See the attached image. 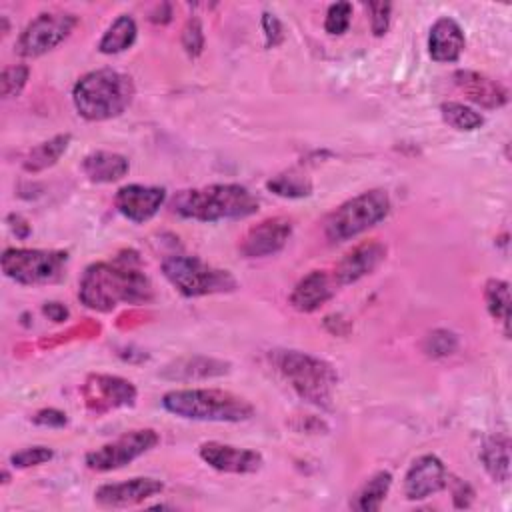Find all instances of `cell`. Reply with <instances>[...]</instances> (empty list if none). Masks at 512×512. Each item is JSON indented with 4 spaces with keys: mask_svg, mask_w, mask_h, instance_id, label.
Segmentation results:
<instances>
[{
    "mask_svg": "<svg viewBox=\"0 0 512 512\" xmlns=\"http://www.w3.org/2000/svg\"><path fill=\"white\" fill-rule=\"evenodd\" d=\"M258 198L240 184H210L204 188L180 190L172 198V210L190 220L216 222L246 218L258 210Z\"/></svg>",
    "mask_w": 512,
    "mask_h": 512,
    "instance_id": "cell-2",
    "label": "cell"
},
{
    "mask_svg": "<svg viewBox=\"0 0 512 512\" xmlns=\"http://www.w3.org/2000/svg\"><path fill=\"white\" fill-rule=\"evenodd\" d=\"M32 422L36 426H48V428H62L66 426L68 418L64 412L56 410V408H42L32 416Z\"/></svg>",
    "mask_w": 512,
    "mask_h": 512,
    "instance_id": "cell-37",
    "label": "cell"
},
{
    "mask_svg": "<svg viewBox=\"0 0 512 512\" xmlns=\"http://www.w3.org/2000/svg\"><path fill=\"white\" fill-rule=\"evenodd\" d=\"M440 112H442L444 122H448L456 130L472 132L484 124V118L480 112H476L474 108L460 104V102H444L440 106Z\"/></svg>",
    "mask_w": 512,
    "mask_h": 512,
    "instance_id": "cell-29",
    "label": "cell"
},
{
    "mask_svg": "<svg viewBox=\"0 0 512 512\" xmlns=\"http://www.w3.org/2000/svg\"><path fill=\"white\" fill-rule=\"evenodd\" d=\"M162 406L180 418L202 422H244L254 416V406L228 390L186 388L162 396Z\"/></svg>",
    "mask_w": 512,
    "mask_h": 512,
    "instance_id": "cell-4",
    "label": "cell"
},
{
    "mask_svg": "<svg viewBox=\"0 0 512 512\" xmlns=\"http://www.w3.org/2000/svg\"><path fill=\"white\" fill-rule=\"evenodd\" d=\"M70 138H72L70 134H58V136L34 146L24 158V170L26 172H40V170H46V168L54 166L60 160V156L66 152V148L70 144Z\"/></svg>",
    "mask_w": 512,
    "mask_h": 512,
    "instance_id": "cell-25",
    "label": "cell"
},
{
    "mask_svg": "<svg viewBox=\"0 0 512 512\" xmlns=\"http://www.w3.org/2000/svg\"><path fill=\"white\" fill-rule=\"evenodd\" d=\"M480 460L486 468V472L496 480V482H508L510 478V440L506 434H496L486 438L482 450H480Z\"/></svg>",
    "mask_w": 512,
    "mask_h": 512,
    "instance_id": "cell-23",
    "label": "cell"
},
{
    "mask_svg": "<svg viewBox=\"0 0 512 512\" xmlns=\"http://www.w3.org/2000/svg\"><path fill=\"white\" fill-rule=\"evenodd\" d=\"M164 198H166L164 188L128 184L116 192L114 206L124 218L132 220L136 224H142V222L150 220L160 210Z\"/></svg>",
    "mask_w": 512,
    "mask_h": 512,
    "instance_id": "cell-16",
    "label": "cell"
},
{
    "mask_svg": "<svg viewBox=\"0 0 512 512\" xmlns=\"http://www.w3.org/2000/svg\"><path fill=\"white\" fill-rule=\"evenodd\" d=\"M134 82L128 74L100 68L84 74L72 90L78 114L86 120L100 122L120 116L134 98Z\"/></svg>",
    "mask_w": 512,
    "mask_h": 512,
    "instance_id": "cell-3",
    "label": "cell"
},
{
    "mask_svg": "<svg viewBox=\"0 0 512 512\" xmlns=\"http://www.w3.org/2000/svg\"><path fill=\"white\" fill-rule=\"evenodd\" d=\"M76 24L78 18L72 12H42L22 30L14 50L24 58L42 56L66 40Z\"/></svg>",
    "mask_w": 512,
    "mask_h": 512,
    "instance_id": "cell-9",
    "label": "cell"
},
{
    "mask_svg": "<svg viewBox=\"0 0 512 512\" xmlns=\"http://www.w3.org/2000/svg\"><path fill=\"white\" fill-rule=\"evenodd\" d=\"M162 272L166 280L188 298L234 292L238 288L236 278L222 268H216L196 256L174 254L164 258Z\"/></svg>",
    "mask_w": 512,
    "mask_h": 512,
    "instance_id": "cell-7",
    "label": "cell"
},
{
    "mask_svg": "<svg viewBox=\"0 0 512 512\" xmlns=\"http://www.w3.org/2000/svg\"><path fill=\"white\" fill-rule=\"evenodd\" d=\"M136 22L128 16V14H122L118 16L110 28L104 32L100 44H98V50L102 54H118V52H124L126 48H130L136 40Z\"/></svg>",
    "mask_w": 512,
    "mask_h": 512,
    "instance_id": "cell-26",
    "label": "cell"
},
{
    "mask_svg": "<svg viewBox=\"0 0 512 512\" xmlns=\"http://www.w3.org/2000/svg\"><path fill=\"white\" fill-rule=\"evenodd\" d=\"M448 470L434 454L416 458L404 476V494L408 500H424L448 486Z\"/></svg>",
    "mask_w": 512,
    "mask_h": 512,
    "instance_id": "cell-14",
    "label": "cell"
},
{
    "mask_svg": "<svg viewBox=\"0 0 512 512\" xmlns=\"http://www.w3.org/2000/svg\"><path fill=\"white\" fill-rule=\"evenodd\" d=\"M484 300L490 316L502 324L504 334L508 336V324H510V288L506 280L490 278L484 286Z\"/></svg>",
    "mask_w": 512,
    "mask_h": 512,
    "instance_id": "cell-27",
    "label": "cell"
},
{
    "mask_svg": "<svg viewBox=\"0 0 512 512\" xmlns=\"http://www.w3.org/2000/svg\"><path fill=\"white\" fill-rule=\"evenodd\" d=\"M182 46L188 56L196 58L204 50V30L198 18H188V22L182 28Z\"/></svg>",
    "mask_w": 512,
    "mask_h": 512,
    "instance_id": "cell-32",
    "label": "cell"
},
{
    "mask_svg": "<svg viewBox=\"0 0 512 512\" xmlns=\"http://www.w3.org/2000/svg\"><path fill=\"white\" fill-rule=\"evenodd\" d=\"M230 370V364L216 358L206 356H184L170 364H166L160 372L166 380H178V382H190V380H206L222 376Z\"/></svg>",
    "mask_w": 512,
    "mask_h": 512,
    "instance_id": "cell-21",
    "label": "cell"
},
{
    "mask_svg": "<svg viewBox=\"0 0 512 512\" xmlns=\"http://www.w3.org/2000/svg\"><path fill=\"white\" fill-rule=\"evenodd\" d=\"M392 484V474L386 470L376 472L374 476H370L362 488L354 494V498L350 500V506L358 512H376L380 510L388 490Z\"/></svg>",
    "mask_w": 512,
    "mask_h": 512,
    "instance_id": "cell-24",
    "label": "cell"
},
{
    "mask_svg": "<svg viewBox=\"0 0 512 512\" xmlns=\"http://www.w3.org/2000/svg\"><path fill=\"white\" fill-rule=\"evenodd\" d=\"M292 234V220L286 216L266 218L246 230L238 248L246 258H262L276 254L284 248Z\"/></svg>",
    "mask_w": 512,
    "mask_h": 512,
    "instance_id": "cell-12",
    "label": "cell"
},
{
    "mask_svg": "<svg viewBox=\"0 0 512 512\" xmlns=\"http://www.w3.org/2000/svg\"><path fill=\"white\" fill-rule=\"evenodd\" d=\"M336 286L334 276H328L324 270H312L294 286L290 304L298 312H314L332 298Z\"/></svg>",
    "mask_w": 512,
    "mask_h": 512,
    "instance_id": "cell-19",
    "label": "cell"
},
{
    "mask_svg": "<svg viewBox=\"0 0 512 512\" xmlns=\"http://www.w3.org/2000/svg\"><path fill=\"white\" fill-rule=\"evenodd\" d=\"M262 30L266 36V48H276L278 44L284 42L282 22L274 14H270V12L262 14Z\"/></svg>",
    "mask_w": 512,
    "mask_h": 512,
    "instance_id": "cell-36",
    "label": "cell"
},
{
    "mask_svg": "<svg viewBox=\"0 0 512 512\" xmlns=\"http://www.w3.org/2000/svg\"><path fill=\"white\" fill-rule=\"evenodd\" d=\"M130 164L128 158L116 152L108 150H96L84 156L82 160V172L88 176L90 182L96 184H110L126 176Z\"/></svg>",
    "mask_w": 512,
    "mask_h": 512,
    "instance_id": "cell-22",
    "label": "cell"
},
{
    "mask_svg": "<svg viewBox=\"0 0 512 512\" xmlns=\"http://www.w3.org/2000/svg\"><path fill=\"white\" fill-rule=\"evenodd\" d=\"M466 46L464 32L454 18H438L428 36V52L436 62H456Z\"/></svg>",
    "mask_w": 512,
    "mask_h": 512,
    "instance_id": "cell-20",
    "label": "cell"
},
{
    "mask_svg": "<svg viewBox=\"0 0 512 512\" xmlns=\"http://www.w3.org/2000/svg\"><path fill=\"white\" fill-rule=\"evenodd\" d=\"M154 296L150 278L140 268L136 252L128 250L110 262L90 264L78 288L80 302L98 312H110L118 304H146Z\"/></svg>",
    "mask_w": 512,
    "mask_h": 512,
    "instance_id": "cell-1",
    "label": "cell"
},
{
    "mask_svg": "<svg viewBox=\"0 0 512 512\" xmlns=\"http://www.w3.org/2000/svg\"><path fill=\"white\" fill-rule=\"evenodd\" d=\"M350 16H352V4H348V2L330 4L326 18H324V30L334 36L344 34L350 26Z\"/></svg>",
    "mask_w": 512,
    "mask_h": 512,
    "instance_id": "cell-31",
    "label": "cell"
},
{
    "mask_svg": "<svg viewBox=\"0 0 512 512\" xmlns=\"http://www.w3.org/2000/svg\"><path fill=\"white\" fill-rule=\"evenodd\" d=\"M164 490V484L156 478H130L126 482L102 484L94 492V500L104 508H128L136 506Z\"/></svg>",
    "mask_w": 512,
    "mask_h": 512,
    "instance_id": "cell-15",
    "label": "cell"
},
{
    "mask_svg": "<svg viewBox=\"0 0 512 512\" xmlns=\"http://www.w3.org/2000/svg\"><path fill=\"white\" fill-rule=\"evenodd\" d=\"M390 212V196L382 188L362 192L328 214L324 234L330 242L350 240L382 222Z\"/></svg>",
    "mask_w": 512,
    "mask_h": 512,
    "instance_id": "cell-6",
    "label": "cell"
},
{
    "mask_svg": "<svg viewBox=\"0 0 512 512\" xmlns=\"http://www.w3.org/2000/svg\"><path fill=\"white\" fill-rule=\"evenodd\" d=\"M8 222H10L12 232H14L18 238H26V236L30 234V224H28L20 214H10V216H8Z\"/></svg>",
    "mask_w": 512,
    "mask_h": 512,
    "instance_id": "cell-40",
    "label": "cell"
},
{
    "mask_svg": "<svg viewBox=\"0 0 512 512\" xmlns=\"http://www.w3.org/2000/svg\"><path fill=\"white\" fill-rule=\"evenodd\" d=\"M42 312H44L50 320H54V322H64V320L68 318V308H66L64 304H60V302H46V304L42 306Z\"/></svg>",
    "mask_w": 512,
    "mask_h": 512,
    "instance_id": "cell-39",
    "label": "cell"
},
{
    "mask_svg": "<svg viewBox=\"0 0 512 512\" xmlns=\"http://www.w3.org/2000/svg\"><path fill=\"white\" fill-rule=\"evenodd\" d=\"M368 10L372 14L370 16V26H372L374 36H384L386 30H388V24H390L392 4H388V2H370Z\"/></svg>",
    "mask_w": 512,
    "mask_h": 512,
    "instance_id": "cell-35",
    "label": "cell"
},
{
    "mask_svg": "<svg viewBox=\"0 0 512 512\" xmlns=\"http://www.w3.org/2000/svg\"><path fill=\"white\" fill-rule=\"evenodd\" d=\"M54 456V452L46 446H28L10 456V462L14 468H30L48 462Z\"/></svg>",
    "mask_w": 512,
    "mask_h": 512,
    "instance_id": "cell-33",
    "label": "cell"
},
{
    "mask_svg": "<svg viewBox=\"0 0 512 512\" xmlns=\"http://www.w3.org/2000/svg\"><path fill=\"white\" fill-rule=\"evenodd\" d=\"M158 434L152 428H140V430H130L116 440L92 450L86 454L84 462L90 470L96 472H110L118 470L138 456L146 454L158 444Z\"/></svg>",
    "mask_w": 512,
    "mask_h": 512,
    "instance_id": "cell-10",
    "label": "cell"
},
{
    "mask_svg": "<svg viewBox=\"0 0 512 512\" xmlns=\"http://www.w3.org/2000/svg\"><path fill=\"white\" fill-rule=\"evenodd\" d=\"M28 66L24 64H16V66H8L2 70V76H0V86H2V96L4 98H12V96H18L22 92V88L26 86L28 82Z\"/></svg>",
    "mask_w": 512,
    "mask_h": 512,
    "instance_id": "cell-30",
    "label": "cell"
},
{
    "mask_svg": "<svg viewBox=\"0 0 512 512\" xmlns=\"http://www.w3.org/2000/svg\"><path fill=\"white\" fill-rule=\"evenodd\" d=\"M266 186L270 192L282 198H304L312 194V182L296 170L274 176L272 180L266 182Z\"/></svg>",
    "mask_w": 512,
    "mask_h": 512,
    "instance_id": "cell-28",
    "label": "cell"
},
{
    "mask_svg": "<svg viewBox=\"0 0 512 512\" xmlns=\"http://www.w3.org/2000/svg\"><path fill=\"white\" fill-rule=\"evenodd\" d=\"M86 406L96 412H108L122 406H132L136 402V388L132 382L112 376V374H92L84 384Z\"/></svg>",
    "mask_w": 512,
    "mask_h": 512,
    "instance_id": "cell-11",
    "label": "cell"
},
{
    "mask_svg": "<svg viewBox=\"0 0 512 512\" xmlns=\"http://www.w3.org/2000/svg\"><path fill=\"white\" fill-rule=\"evenodd\" d=\"M384 258H386V246L378 240H366L342 256V260L336 264L332 274L334 282L338 286L352 284L362 276L374 272Z\"/></svg>",
    "mask_w": 512,
    "mask_h": 512,
    "instance_id": "cell-17",
    "label": "cell"
},
{
    "mask_svg": "<svg viewBox=\"0 0 512 512\" xmlns=\"http://www.w3.org/2000/svg\"><path fill=\"white\" fill-rule=\"evenodd\" d=\"M272 364L306 402L318 408H330L338 384V374L332 364L300 350H274Z\"/></svg>",
    "mask_w": 512,
    "mask_h": 512,
    "instance_id": "cell-5",
    "label": "cell"
},
{
    "mask_svg": "<svg viewBox=\"0 0 512 512\" xmlns=\"http://www.w3.org/2000/svg\"><path fill=\"white\" fill-rule=\"evenodd\" d=\"M456 336L448 330H434L432 334L426 336V342H424V350L430 354V356H448L456 350Z\"/></svg>",
    "mask_w": 512,
    "mask_h": 512,
    "instance_id": "cell-34",
    "label": "cell"
},
{
    "mask_svg": "<svg viewBox=\"0 0 512 512\" xmlns=\"http://www.w3.org/2000/svg\"><path fill=\"white\" fill-rule=\"evenodd\" d=\"M68 254L62 250L8 248L2 254V272L18 284H52L64 276Z\"/></svg>",
    "mask_w": 512,
    "mask_h": 512,
    "instance_id": "cell-8",
    "label": "cell"
},
{
    "mask_svg": "<svg viewBox=\"0 0 512 512\" xmlns=\"http://www.w3.org/2000/svg\"><path fill=\"white\" fill-rule=\"evenodd\" d=\"M198 454L210 468L228 474H252L258 472L264 464L260 452L238 448L232 444H222L216 440L200 444Z\"/></svg>",
    "mask_w": 512,
    "mask_h": 512,
    "instance_id": "cell-13",
    "label": "cell"
},
{
    "mask_svg": "<svg viewBox=\"0 0 512 512\" xmlns=\"http://www.w3.org/2000/svg\"><path fill=\"white\" fill-rule=\"evenodd\" d=\"M454 84L458 90L474 104L494 110L508 102V90L494 78L474 72V70H458L454 72Z\"/></svg>",
    "mask_w": 512,
    "mask_h": 512,
    "instance_id": "cell-18",
    "label": "cell"
},
{
    "mask_svg": "<svg viewBox=\"0 0 512 512\" xmlns=\"http://www.w3.org/2000/svg\"><path fill=\"white\" fill-rule=\"evenodd\" d=\"M454 488H452V498H454V506L456 508H466L470 506L472 498H474V490L470 488V484L454 478Z\"/></svg>",
    "mask_w": 512,
    "mask_h": 512,
    "instance_id": "cell-38",
    "label": "cell"
}]
</instances>
